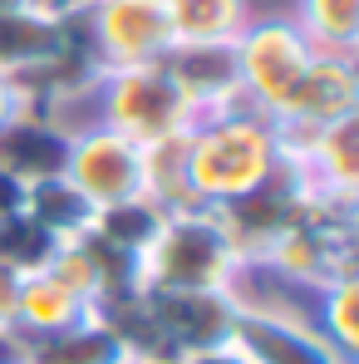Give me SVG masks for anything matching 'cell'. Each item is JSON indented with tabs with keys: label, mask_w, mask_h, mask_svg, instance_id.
<instances>
[{
	"label": "cell",
	"mask_w": 359,
	"mask_h": 364,
	"mask_svg": "<svg viewBox=\"0 0 359 364\" xmlns=\"http://www.w3.org/2000/svg\"><path fill=\"white\" fill-rule=\"evenodd\" d=\"M99 99V123L123 133L138 148H153L163 138H182L197 109L192 99L178 89V79L168 74V64H128V69H104L94 84Z\"/></svg>",
	"instance_id": "3"
},
{
	"label": "cell",
	"mask_w": 359,
	"mask_h": 364,
	"mask_svg": "<svg viewBox=\"0 0 359 364\" xmlns=\"http://www.w3.org/2000/svg\"><path fill=\"white\" fill-rule=\"evenodd\" d=\"M20 281H25V271H20V266H10V261H0V335H10V325H15Z\"/></svg>",
	"instance_id": "19"
},
{
	"label": "cell",
	"mask_w": 359,
	"mask_h": 364,
	"mask_svg": "<svg viewBox=\"0 0 359 364\" xmlns=\"http://www.w3.org/2000/svg\"><path fill=\"white\" fill-rule=\"evenodd\" d=\"M143 296H148L158 345L178 360L232 340V325L241 310L232 291H143Z\"/></svg>",
	"instance_id": "8"
},
{
	"label": "cell",
	"mask_w": 359,
	"mask_h": 364,
	"mask_svg": "<svg viewBox=\"0 0 359 364\" xmlns=\"http://www.w3.org/2000/svg\"><path fill=\"white\" fill-rule=\"evenodd\" d=\"M296 30L315 55L355 60L359 50V0H296Z\"/></svg>",
	"instance_id": "15"
},
{
	"label": "cell",
	"mask_w": 359,
	"mask_h": 364,
	"mask_svg": "<svg viewBox=\"0 0 359 364\" xmlns=\"http://www.w3.org/2000/svg\"><path fill=\"white\" fill-rule=\"evenodd\" d=\"M182 364H251L241 355L237 345L227 340V345H212V350H197V355H182Z\"/></svg>",
	"instance_id": "22"
},
{
	"label": "cell",
	"mask_w": 359,
	"mask_h": 364,
	"mask_svg": "<svg viewBox=\"0 0 359 364\" xmlns=\"http://www.w3.org/2000/svg\"><path fill=\"white\" fill-rule=\"evenodd\" d=\"M241 261L217 212L192 207L163 217L158 237L138 256V286L143 291H232Z\"/></svg>",
	"instance_id": "2"
},
{
	"label": "cell",
	"mask_w": 359,
	"mask_h": 364,
	"mask_svg": "<svg viewBox=\"0 0 359 364\" xmlns=\"http://www.w3.org/2000/svg\"><path fill=\"white\" fill-rule=\"evenodd\" d=\"M20 364H128V345L89 310L79 325H69L60 335H45V340H25L15 345Z\"/></svg>",
	"instance_id": "12"
},
{
	"label": "cell",
	"mask_w": 359,
	"mask_h": 364,
	"mask_svg": "<svg viewBox=\"0 0 359 364\" xmlns=\"http://www.w3.org/2000/svg\"><path fill=\"white\" fill-rule=\"evenodd\" d=\"M30 109H35V99H30L15 79H0V133L20 119V114H30Z\"/></svg>",
	"instance_id": "20"
},
{
	"label": "cell",
	"mask_w": 359,
	"mask_h": 364,
	"mask_svg": "<svg viewBox=\"0 0 359 364\" xmlns=\"http://www.w3.org/2000/svg\"><path fill=\"white\" fill-rule=\"evenodd\" d=\"M232 345L251 364H355L315 330V320L286 310H256V305L237 310Z\"/></svg>",
	"instance_id": "9"
},
{
	"label": "cell",
	"mask_w": 359,
	"mask_h": 364,
	"mask_svg": "<svg viewBox=\"0 0 359 364\" xmlns=\"http://www.w3.org/2000/svg\"><path fill=\"white\" fill-rule=\"evenodd\" d=\"M128 364H182L178 355H133Z\"/></svg>",
	"instance_id": "23"
},
{
	"label": "cell",
	"mask_w": 359,
	"mask_h": 364,
	"mask_svg": "<svg viewBox=\"0 0 359 364\" xmlns=\"http://www.w3.org/2000/svg\"><path fill=\"white\" fill-rule=\"evenodd\" d=\"M232 50H237L241 94H246L261 114H271V109L291 94V84L305 74V64L315 60L310 40L296 30V20H291V15L246 20V30L232 40Z\"/></svg>",
	"instance_id": "6"
},
{
	"label": "cell",
	"mask_w": 359,
	"mask_h": 364,
	"mask_svg": "<svg viewBox=\"0 0 359 364\" xmlns=\"http://www.w3.org/2000/svg\"><path fill=\"white\" fill-rule=\"evenodd\" d=\"M173 45H232L246 20L251 5L246 0H163Z\"/></svg>",
	"instance_id": "13"
},
{
	"label": "cell",
	"mask_w": 359,
	"mask_h": 364,
	"mask_svg": "<svg viewBox=\"0 0 359 364\" xmlns=\"http://www.w3.org/2000/svg\"><path fill=\"white\" fill-rule=\"evenodd\" d=\"M0 79H5V74H0Z\"/></svg>",
	"instance_id": "26"
},
{
	"label": "cell",
	"mask_w": 359,
	"mask_h": 364,
	"mask_svg": "<svg viewBox=\"0 0 359 364\" xmlns=\"http://www.w3.org/2000/svg\"><path fill=\"white\" fill-rule=\"evenodd\" d=\"M89 310H94V305H84L74 291H64L50 271H25L10 335H15V345L45 340V335H60V330H69V325H79Z\"/></svg>",
	"instance_id": "11"
},
{
	"label": "cell",
	"mask_w": 359,
	"mask_h": 364,
	"mask_svg": "<svg viewBox=\"0 0 359 364\" xmlns=\"http://www.w3.org/2000/svg\"><path fill=\"white\" fill-rule=\"evenodd\" d=\"M84 30H89L94 60L104 69L158 64L173 50V30H168L163 0H89Z\"/></svg>",
	"instance_id": "7"
},
{
	"label": "cell",
	"mask_w": 359,
	"mask_h": 364,
	"mask_svg": "<svg viewBox=\"0 0 359 364\" xmlns=\"http://www.w3.org/2000/svg\"><path fill=\"white\" fill-rule=\"evenodd\" d=\"M143 197L173 217V212H192L197 197H192V182H187V153H182V138H163L153 148H143Z\"/></svg>",
	"instance_id": "16"
},
{
	"label": "cell",
	"mask_w": 359,
	"mask_h": 364,
	"mask_svg": "<svg viewBox=\"0 0 359 364\" xmlns=\"http://www.w3.org/2000/svg\"><path fill=\"white\" fill-rule=\"evenodd\" d=\"M359 114V74L355 60H340V55H315L305 64L291 94L266 114L271 128H276V143H281V158H296L300 148L330 128V123Z\"/></svg>",
	"instance_id": "4"
},
{
	"label": "cell",
	"mask_w": 359,
	"mask_h": 364,
	"mask_svg": "<svg viewBox=\"0 0 359 364\" xmlns=\"http://www.w3.org/2000/svg\"><path fill=\"white\" fill-rule=\"evenodd\" d=\"M163 64L178 79V89L192 99L197 114H217V109L241 99L237 50L232 45H173Z\"/></svg>",
	"instance_id": "10"
},
{
	"label": "cell",
	"mask_w": 359,
	"mask_h": 364,
	"mask_svg": "<svg viewBox=\"0 0 359 364\" xmlns=\"http://www.w3.org/2000/svg\"><path fill=\"white\" fill-rule=\"evenodd\" d=\"M60 173L94 212H104L128 197H143V148L114 128L94 123V128L64 133Z\"/></svg>",
	"instance_id": "5"
},
{
	"label": "cell",
	"mask_w": 359,
	"mask_h": 364,
	"mask_svg": "<svg viewBox=\"0 0 359 364\" xmlns=\"http://www.w3.org/2000/svg\"><path fill=\"white\" fill-rule=\"evenodd\" d=\"M25 217L50 237V242H64V237H79L94 217V207L64 182V173H45V178L25 182Z\"/></svg>",
	"instance_id": "14"
},
{
	"label": "cell",
	"mask_w": 359,
	"mask_h": 364,
	"mask_svg": "<svg viewBox=\"0 0 359 364\" xmlns=\"http://www.w3.org/2000/svg\"><path fill=\"white\" fill-rule=\"evenodd\" d=\"M35 0H0V15H15V10H30Z\"/></svg>",
	"instance_id": "24"
},
{
	"label": "cell",
	"mask_w": 359,
	"mask_h": 364,
	"mask_svg": "<svg viewBox=\"0 0 359 364\" xmlns=\"http://www.w3.org/2000/svg\"><path fill=\"white\" fill-rule=\"evenodd\" d=\"M315 330L345 355V360H355L359 355V286L355 276L350 281H335V286H325L320 296H315Z\"/></svg>",
	"instance_id": "18"
},
{
	"label": "cell",
	"mask_w": 359,
	"mask_h": 364,
	"mask_svg": "<svg viewBox=\"0 0 359 364\" xmlns=\"http://www.w3.org/2000/svg\"><path fill=\"white\" fill-rule=\"evenodd\" d=\"M182 153H187L192 197L207 212L241 202L286 173L276 128L246 94L217 114H197V123L182 133Z\"/></svg>",
	"instance_id": "1"
},
{
	"label": "cell",
	"mask_w": 359,
	"mask_h": 364,
	"mask_svg": "<svg viewBox=\"0 0 359 364\" xmlns=\"http://www.w3.org/2000/svg\"><path fill=\"white\" fill-rule=\"evenodd\" d=\"M0 364H20V355H10V360H0Z\"/></svg>",
	"instance_id": "25"
},
{
	"label": "cell",
	"mask_w": 359,
	"mask_h": 364,
	"mask_svg": "<svg viewBox=\"0 0 359 364\" xmlns=\"http://www.w3.org/2000/svg\"><path fill=\"white\" fill-rule=\"evenodd\" d=\"M158 227H163V212L148 197H128L119 207H104V212L89 217V232L104 237L109 246H119L123 256H133V261L148 251V242L158 237Z\"/></svg>",
	"instance_id": "17"
},
{
	"label": "cell",
	"mask_w": 359,
	"mask_h": 364,
	"mask_svg": "<svg viewBox=\"0 0 359 364\" xmlns=\"http://www.w3.org/2000/svg\"><path fill=\"white\" fill-rule=\"evenodd\" d=\"M20 212H25V178H15V173L0 168V222L20 217Z\"/></svg>",
	"instance_id": "21"
}]
</instances>
